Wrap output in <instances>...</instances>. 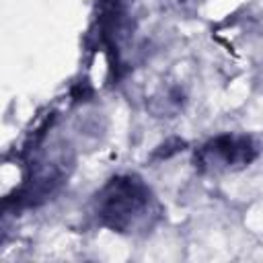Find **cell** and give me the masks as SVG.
Segmentation results:
<instances>
[{
  "mask_svg": "<svg viewBox=\"0 0 263 263\" xmlns=\"http://www.w3.org/2000/svg\"><path fill=\"white\" fill-rule=\"evenodd\" d=\"M203 154H214L218 162H222L224 166H232V164H245V162L253 160L255 148L249 138L222 136V138H216L214 142H210L203 148Z\"/></svg>",
  "mask_w": 263,
  "mask_h": 263,
  "instance_id": "7a4b0ae2",
  "label": "cell"
},
{
  "mask_svg": "<svg viewBox=\"0 0 263 263\" xmlns=\"http://www.w3.org/2000/svg\"><path fill=\"white\" fill-rule=\"evenodd\" d=\"M152 195L146 185L136 177H117L101 191L97 199V212L105 224L115 230L132 232L138 220L150 212Z\"/></svg>",
  "mask_w": 263,
  "mask_h": 263,
  "instance_id": "6da1fadb",
  "label": "cell"
}]
</instances>
